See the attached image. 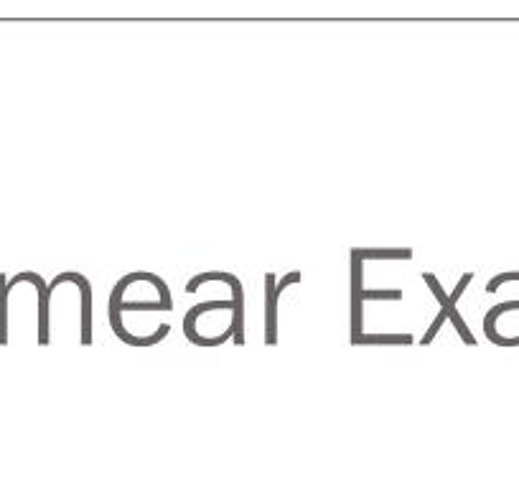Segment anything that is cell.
<instances>
[{
    "label": "cell",
    "instance_id": "obj_1",
    "mask_svg": "<svg viewBox=\"0 0 519 489\" xmlns=\"http://www.w3.org/2000/svg\"><path fill=\"white\" fill-rule=\"evenodd\" d=\"M148 276H151V273H130V276H125L123 281L115 283V288H112V293H110V326H112V332L118 334V337L123 339L125 344H130V347H153V344L163 342V339L168 337V332H171V326H168V324H161V329H158L156 334H151V337H146V339L130 337V334L125 332L123 311H128V309H135V311H168L166 306L161 304V301H133V304H123V296H125V291H128L130 283L148 281Z\"/></svg>",
    "mask_w": 519,
    "mask_h": 489
},
{
    "label": "cell",
    "instance_id": "obj_2",
    "mask_svg": "<svg viewBox=\"0 0 519 489\" xmlns=\"http://www.w3.org/2000/svg\"><path fill=\"white\" fill-rule=\"evenodd\" d=\"M209 281H222V283H229V288H232V301H235V311H232V339H235L237 344H245V291H242V283L240 278L232 276V273H204V276H194L189 281V286H186V293H196V288L201 286V283H209Z\"/></svg>",
    "mask_w": 519,
    "mask_h": 489
},
{
    "label": "cell",
    "instance_id": "obj_3",
    "mask_svg": "<svg viewBox=\"0 0 519 489\" xmlns=\"http://www.w3.org/2000/svg\"><path fill=\"white\" fill-rule=\"evenodd\" d=\"M364 334V260L352 250V342Z\"/></svg>",
    "mask_w": 519,
    "mask_h": 489
},
{
    "label": "cell",
    "instance_id": "obj_4",
    "mask_svg": "<svg viewBox=\"0 0 519 489\" xmlns=\"http://www.w3.org/2000/svg\"><path fill=\"white\" fill-rule=\"evenodd\" d=\"M18 283H34L36 286V293H39V344H49V286H46L39 273H31V270L13 276L8 281V288L13 291Z\"/></svg>",
    "mask_w": 519,
    "mask_h": 489
},
{
    "label": "cell",
    "instance_id": "obj_5",
    "mask_svg": "<svg viewBox=\"0 0 519 489\" xmlns=\"http://www.w3.org/2000/svg\"><path fill=\"white\" fill-rule=\"evenodd\" d=\"M62 283H77L79 291H82V344L92 342V288L90 281L79 273H62L49 283V293H54L56 286Z\"/></svg>",
    "mask_w": 519,
    "mask_h": 489
},
{
    "label": "cell",
    "instance_id": "obj_6",
    "mask_svg": "<svg viewBox=\"0 0 519 489\" xmlns=\"http://www.w3.org/2000/svg\"><path fill=\"white\" fill-rule=\"evenodd\" d=\"M423 281L428 283L430 291L436 293V298H438V301H441V311L448 316V319L453 321V326H456L458 337L464 339L466 344H476L474 334L469 332V326H466V321L461 319V314H458V306L451 304V298H448V293L443 291V286H441V283H438V278L433 276V273H423Z\"/></svg>",
    "mask_w": 519,
    "mask_h": 489
},
{
    "label": "cell",
    "instance_id": "obj_7",
    "mask_svg": "<svg viewBox=\"0 0 519 489\" xmlns=\"http://www.w3.org/2000/svg\"><path fill=\"white\" fill-rule=\"evenodd\" d=\"M265 298H268V334H265V342L275 344L278 342V291H275V276L268 273L265 276Z\"/></svg>",
    "mask_w": 519,
    "mask_h": 489
},
{
    "label": "cell",
    "instance_id": "obj_8",
    "mask_svg": "<svg viewBox=\"0 0 519 489\" xmlns=\"http://www.w3.org/2000/svg\"><path fill=\"white\" fill-rule=\"evenodd\" d=\"M8 278L6 273H0V347L8 344Z\"/></svg>",
    "mask_w": 519,
    "mask_h": 489
},
{
    "label": "cell",
    "instance_id": "obj_9",
    "mask_svg": "<svg viewBox=\"0 0 519 489\" xmlns=\"http://www.w3.org/2000/svg\"><path fill=\"white\" fill-rule=\"evenodd\" d=\"M410 334H362L354 344H413Z\"/></svg>",
    "mask_w": 519,
    "mask_h": 489
},
{
    "label": "cell",
    "instance_id": "obj_10",
    "mask_svg": "<svg viewBox=\"0 0 519 489\" xmlns=\"http://www.w3.org/2000/svg\"><path fill=\"white\" fill-rule=\"evenodd\" d=\"M359 255H362V260L364 258H385V260H390V258H402V260H410L413 258V250L410 248H400V250H367V248H359Z\"/></svg>",
    "mask_w": 519,
    "mask_h": 489
},
{
    "label": "cell",
    "instance_id": "obj_11",
    "mask_svg": "<svg viewBox=\"0 0 519 489\" xmlns=\"http://www.w3.org/2000/svg\"><path fill=\"white\" fill-rule=\"evenodd\" d=\"M402 291H364V301H400Z\"/></svg>",
    "mask_w": 519,
    "mask_h": 489
},
{
    "label": "cell",
    "instance_id": "obj_12",
    "mask_svg": "<svg viewBox=\"0 0 519 489\" xmlns=\"http://www.w3.org/2000/svg\"><path fill=\"white\" fill-rule=\"evenodd\" d=\"M446 321H448V316L443 314V311H438L436 321H433V324H430V329H428V332L423 334V344H430V342H433V339H436V334L441 332V326L446 324Z\"/></svg>",
    "mask_w": 519,
    "mask_h": 489
},
{
    "label": "cell",
    "instance_id": "obj_13",
    "mask_svg": "<svg viewBox=\"0 0 519 489\" xmlns=\"http://www.w3.org/2000/svg\"><path fill=\"white\" fill-rule=\"evenodd\" d=\"M509 281H519V273H502V276L492 278V281H489V286H486V293L499 291V286H502V283H509Z\"/></svg>",
    "mask_w": 519,
    "mask_h": 489
},
{
    "label": "cell",
    "instance_id": "obj_14",
    "mask_svg": "<svg viewBox=\"0 0 519 489\" xmlns=\"http://www.w3.org/2000/svg\"><path fill=\"white\" fill-rule=\"evenodd\" d=\"M301 281H303L301 273H288V276H285V278H280V281H275V291H278V296H280V293H283L285 288L293 286V283H301Z\"/></svg>",
    "mask_w": 519,
    "mask_h": 489
}]
</instances>
